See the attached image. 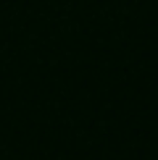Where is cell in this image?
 I'll return each mask as SVG.
<instances>
[]
</instances>
